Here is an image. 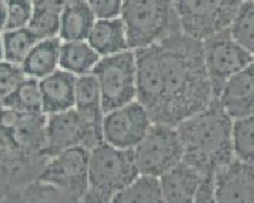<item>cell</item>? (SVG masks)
<instances>
[{"instance_id": "obj_33", "label": "cell", "mask_w": 254, "mask_h": 203, "mask_svg": "<svg viewBox=\"0 0 254 203\" xmlns=\"http://www.w3.org/2000/svg\"><path fill=\"white\" fill-rule=\"evenodd\" d=\"M194 202L211 203L215 200V174L202 176L200 185L195 193Z\"/></svg>"}, {"instance_id": "obj_8", "label": "cell", "mask_w": 254, "mask_h": 203, "mask_svg": "<svg viewBox=\"0 0 254 203\" xmlns=\"http://www.w3.org/2000/svg\"><path fill=\"white\" fill-rule=\"evenodd\" d=\"M202 47L213 97L218 99L224 83L248 68L254 57L233 39L230 27L204 39Z\"/></svg>"}, {"instance_id": "obj_27", "label": "cell", "mask_w": 254, "mask_h": 203, "mask_svg": "<svg viewBox=\"0 0 254 203\" xmlns=\"http://www.w3.org/2000/svg\"><path fill=\"white\" fill-rule=\"evenodd\" d=\"M237 43L254 57V0H244L230 25Z\"/></svg>"}, {"instance_id": "obj_34", "label": "cell", "mask_w": 254, "mask_h": 203, "mask_svg": "<svg viewBox=\"0 0 254 203\" xmlns=\"http://www.w3.org/2000/svg\"><path fill=\"white\" fill-rule=\"evenodd\" d=\"M32 1L33 5L45 6V8L61 13L68 3L75 1V0H32Z\"/></svg>"}, {"instance_id": "obj_36", "label": "cell", "mask_w": 254, "mask_h": 203, "mask_svg": "<svg viewBox=\"0 0 254 203\" xmlns=\"http://www.w3.org/2000/svg\"><path fill=\"white\" fill-rule=\"evenodd\" d=\"M3 60V51H2V43H1V37H0V62Z\"/></svg>"}, {"instance_id": "obj_31", "label": "cell", "mask_w": 254, "mask_h": 203, "mask_svg": "<svg viewBox=\"0 0 254 203\" xmlns=\"http://www.w3.org/2000/svg\"><path fill=\"white\" fill-rule=\"evenodd\" d=\"M26 77L20 66L5 60L0 62V104Z\"/></svg>"}, {"instance_id": "obj_1", "label": "cell", "mask_w": 254, "mask_h": 203, "mask_svg": "<svg viewBox=\"0 0 254 203\" xmlns=\"http://www.w3.org/2000/svg\"><path fill=\"white\" fill-rule=\"evenodd\" d=\"M164 95L153 123L176 127L213 101L202 41L179 32L158 42Z\"/></svg>"}, {"instance_id": "obj_19", "label": "cell", "mask_w": 254, "mask_h": 203, "mask_svg": "<svg viewBox=\"0 0 254 203\" xmlns=\"http://www.w3.org/2000/svg\"><path fill=\"white\" fill-rule=\"evenodd\" d=\"M87 41L101 57L130 50L121 16L97 18Z\"/></svg>"}, {"instance_id": "obj_5", "label": "cell", "mask_w": 254, "mask_h": 203, "mask_svg": "<svg viewBox=\"0 0 254 203\" xmlns=\"http://www.w3.org/2000/svg\"><path fill=\"white\" fill-rule=\"evenodd\" d=\"M121 18L130 50L182 32L176 0H124Z\"/></svg>"}, {"instance_id": "obj_9", "label": "cell", "mask_w": 254, "mask_h": 203, "mask_svg": "<svg viewBox=\"0 0 254 203\" xmlns=\"http://www.w3.org/2000/svg\"><path fill=\"white\" fill-rule=\"evenodd\" d=\"M133 151L140 174L157 178L183 160V145L178 130L165 123H152Z\"/></svg>"}, {"instance_id": "obj_15", "label": "cell", "mask_w": 254, "mask_h": 203, "mask_svg": "<svg viewBox=\"0 0 254 203\" xmlns=\"http://www.w3.org/2000/svg\"><path fill=\"white\" fill-rule=\"evenodd\" d=\"M218 100L232 120L254 115V68L252 64L228 79Z\"/></svg>"}, {"instance_id": "obj_7", "label": "cell", "mask_w": 254, "mask_h": 203, "mask_svg": "<svg viewBox=\"0 0 254 203\" xmlns=\"http://www.w3.org/2000/svg\"><path fill=\"white\" fill-rule=\"evenodd\" d=\"M244 0H176L181 31L203 41L230 27Z\"/></svg>"}, {"instance_id": "obj_17", "label": "cell", "mask_w": 254, "mask_h": 203, "mask_svg": "<svg viewBox=\"0 0 254 203\" xmlns=\"http://www.w3.org/2000/svg\"><path fill=\"white\" fill-rule=\"evenodd\" d=\"M202 180V174L182 160L159 178L164 202L191 203Z\"/></svg>"}, {"instance_id": "obj_18", "label": "cell", "mask_w": 254, "mask_h": 203, "mask_svg": "<svg viewBox=\"0 0 254 203\" xmlns=\"http://www.w3.org/2000/svg\"><path fill=\"white\" fill-rule=\"evenodd\" d=\"M89 127L103 139L104 110L101 90L96 77L89 73L77 76L75 87V107Z\"/></svg>"}, {"instance_id": "obj_10", "label": "cell", "mask_w": 254, "mask_h": 203, "mask_svg": "<svg viewBox=\"0 0 254 203\" xmlns=\"http://www.w3.org/2000/svg\"><path fill=\"white\" fill-rule=\"evenodd\" d=\"M89 156L84 146L62 151L51 157L38 179L59 190L67 202H82L89 187Z\"/></svg>"}, {"instance_id": "obj_32", "label": "cell", "mask_w": 254, "mask_h": 203, "mask_svg": "<svg viewBox=\"0 0 254 203\" xmlns=\"http://www.w3.org/2000/svg\"><path fill=\"white\" fill-rule=\"evenodd\" d=\"M124 0H87L96 18H115L121 16Z\"/></svg>"}, {"instance_id": "obj_20", "label": "cell", "mask_w": 254, "mask_h": 203, "mask_svg": "<svg viewBox=\"0 0 254 203\" xmlns=\"http://www.w3.org/2000/svg\"><path fill=\"white\" fill-rule=\"evenodd\" d=\"M96 19L87 0H75L60 13L58 37L63 42L87 40Z\"/></svg>"}, {"instance_id": "obj_28", "label": "cell", "mask_w": 254, "mask_h": 203, "mask_svg": "<svg viewBox=\"0 0 254 203\" xmlns=\"http://www.w3.org/2000/svg\"><path fill=\"white\" fill-rule=\"evenodd\" d=\"M8 202H67V200L57 188L37 179L13 194Z\"/></svg>"}, {"instance_id": "obj_21", "label": "cell", "mask_w": 254, "mask_h": 203, "mask_svg": "<svg viewBox=\"0 0 254 203\" xmlns=\"http://www.w3.org/2000/svg\"><path fill=\"white\" fill-rule=\"evenodd\" d=\"M61 43L59 37L40 40L20 65L24 74L40 80L58 69Z\"/></svg>"}, {"instance_id": "obj_35", "label": "cell", "mask_w": 254, "mask_h": 203, "mask_svg": "<svg viewBox=\"0 0 254 203\" xmlns=\"http://www.w3.org/2000/svg\"><path fill=\"white\" fill-rule=\"evenodd\" d=\"M6 29V8L5 4L0 0V37Z\"/></svg>"}, {"instance_id": "obj_11", "label": "cell", "mask_w": 254, "mask_h": 203, "mask_svg": "<svg viewBox=\"0 0 254 203\" xmlns=\"http://www.w3.org/2000/svg\"><path fill=\"white\" fill-rule=\"evenodd\" d=\"M103 141L75 108L47 116L45 153L49 157L75 146L92 150Z\"/></svg>"}, {"instance_id": "obj_29", "label": "cell", "mask_w": 254, "mask_h": 203, "mask_svg": "<svg viewBox=\"0 0 254 203\" xmlns=\"http://www.w3.org/2000/svg\"><path fill=\"white\" fill-rule=\"evenodd\" d=\"M28 28L39 40L58 37L60 28V13L45 6H33L31 18Z\"/></svg>"}, {"instance_id": "obj_22", "label": "cell", "mask_w": 254, "mask_h": 203, "mask_svg": "<svg viewBox=\"0 0 254 203\" xmlns=\"http://www.w3.org/2000/svg\"><path fill=\"white\" fill-rule=\"evenodd\" d=\"M101 58L87 40L62 41L59 68L76 76L86 75L92 72Z\"/></svg>"}, {"instance_id": "obj_3", "label": "cell", "mask_w": 254, "mask_h": 203, "mask_svg": "<svg viewBox=\"0 0 254 203\" xmlns=\"http://www.w3.org/2000/svg\"><path fill=\"white\" fill-rule=\"evenodd\" d=\"M233 120L218 99L176 125L183 145V160L202 176L215 174L235 158L232 143Z\"/></svg>"}, {"instance_id": "obj_2", "label": "cell", "mask_w": 254, "mask_h": 203, "mask_svg": "<svg viewBox=\"0 0 254 203\" xmlns=\"http://www.w3.org/2000/svg\"><path fill=\"white\" fill-rule=\"evenodd\" d=\"M46 120L45 114H20L0 104V201L37 180L51 159Z\"/></svg>"}, {"instance_id": "obj_13", "label": "cell", "mask_w": 254, "mask_h": 203, "mask_svg": "<svg viewBox=\"0 0 254 203\" xmlns=\"http://www.w3.org/2000/svg\"><path fill=\"white\" fill-rule=\"evenodd\" d=\"M133 51L136 58V101L147 110L153 122L164 95L159 46L155 43Z\"/></svg>"}, {"instance_id": "obj_24", "label": "cell", "mask_w": 254, "mask_h": 203, "mask_svg": "<svg viewBox=\"0 0 254 203\" xmlns=\"http://www.w3.org/2000/svg\"><path fill=\"white\" fill-rule=\"evenodd\" d=\"M114 203H160L164 202L161 194L159 178L139 174L130 184L119 192L114 199Z\"/></svg>"}, {"instance_id": "obj_23", "label": "cell", "mask_w": 254, "mask_h": 203, "mask_svg": "<svg viewBox=\"0 0 254 203\" xmlns=\"http://www.w3.org/2000/svg\"><path fill=\"white\" fill-rule=\"evenodd\" d=\"M2 105L20 114H44L42 109L40 80L26 76L5 97Z\"/></svg>"}, {"instance_id": "obj_26", "label": "cell", "mask_w": 254, "mask_h": 203, "mask_svg": "<svg viewBox=\"0 0 254 203\" xmlns=\"http://www.w3.org/2000/svg\"><path fill=\"white\" fill-rule=\"evenodd\" d=\"M232 143L236 158L254 165V115L233 120Z\"/></svg>"}, {"instance_id": "obj_4", "label": "cell", "mask_w": 254, "mask_h": 203, "mask_svg": "<svg viewBox=\"0 0 254 203\" xmlns=\"http://www.w3.org/2000/svg\"><path fill=\"white\" fill-rule=\"evenodd\" d=\"M139 174L133 149H120L103 141L90 150L89 187L82 202H112Z\"/></svg>"}, {"instance_id": "obj_37", "label": "cell", "mask_w": 254, "mask_h": 203, "mask_svg": "<svg viewBox=\"0 0 254 203\" xmlns=\"http://www.w3.org/2000/svg\"><path fill=\"white\" fill-rule=\"evenodd\" d=\"M252 67H253V68H254V60H253V62H252Z\"/></svg>"}, {"instance_id": "obj_25", "label": "cell", "mask_w": 254, "mask_h": 203, "mask_svg": "<svg viewBox=\"0 0 254 203\" xmlns=\"http://www.w3.org/2000/svg\"><path fill=\"white\" fill-rule=\"evenodd\" d=\"M39 41L27 26L5 30L1 34L3 60L20 66Z\"/></svg>"}, {"instance_id": "obj_30", "label": "cell", "mask_w": 254, "mask_h": 203, "mask_svg": "<svg viewBox=\"0 0 254 203\" xmlns=\"http://www.w3.org/2000/svg\"><path fill=\"white\" fill-rule=\"evenodd\" d=\"M6 8V29L26 27L33 12L32 0H2Z\"/></svg>"}, {"instance_id": "obj_16", "label": "cell", "mask_w": 254, "mask_h": 203, "mask_svg": "<svg viewBox=\"0 0 254 203\" xmlns=\"http://www.w3.org/2000/svg\"><path fill=\"white\" fill-rule=\"evenodd\" d=\"M76 80V75L60 68L40 79L42 109L46 116L75 107Z\"/></svg>"}, {"instance_id": "obj_14", "label": "cell", "mask_w": 254, "mask_h": 203, "mask_svg": "<svg viewBox=\"0 0 254 203\" xmlns=\"http://www.w3.org/2000/svg\"><path fill=\"white\" fill-rule=\"evenodd\" d=\"M215 200L254 203V165L234 158L215 173Z\"/></svg>"}, {"instance_id": "obj_12", "label": "cell", "mask_w": 254, "mask_h": 203, "mask_svg": "<svg viewBox=\"0 0 254 203\" xmlns=\"http://www.w3.org/2000/svg\"><path fill=\"white\" fill-rule=\"evenodd\" d=\"M152 123L147 110L135 100L105 114L104 141L120 149H135Z\"/></svg>"}, {"instance_id": "obj_6", "label": "cell", "mask_w": 254, "mask_h": 203, "mask_svg": "<svg viewBox=\"0 0 254 203\" xmlns=\"http://www.w3.org/2000/svg\"><path fill=\"white\" fill-rule=\"evenodd\" d=\"M91 73L96 77L100 86L104 114L136 100L133 50L102 57Z\"/></svg>"}]
</instances>
